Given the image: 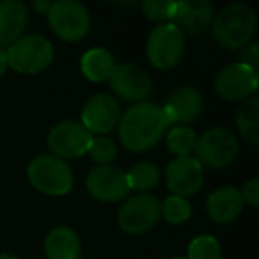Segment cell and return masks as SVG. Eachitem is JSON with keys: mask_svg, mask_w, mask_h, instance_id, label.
Wrapping results in <instances>:
<instances>
[{"mask_svg": "<svg viewBox=\"0 0 259 259\" xmlns=\"http://www.w3.org/2000/svg\"><path fill=\"white\" fill-rule=\"evenodd\" d=\"M169 122L162 107L149 101L135 103L121 114L119 119V139L122 146L132 153H142L160 142Z\"/></svg>", "mask_w": 259, "mask_h": 259, "instance_id": "6da1fadb", "label": "cell"}, {"mask_svg": "<svg viewBox=\"0 0 259 259\" xmlns=\"http://www.w3.org/2000/svg\"><path fill=\"white\" fill-rule=\"evenodd\" d=\"M257 18L250 6L231 4L220 9L211 22V34L222 47L229 50H241L250 45L255 34Z\"/></svg>", "mask_w": 259, "mask_h": 259, "instance_id": "7a4b0ae2", "label": "cell"}, {"mask_svg": "<svg viewBox=\"0 0 259 259\" xmlns=\"http://www.w3.org/2000/svg\"><path fill=\"white\" fill-rule=\"evenodd\" d=\"M8 66L22 75H37L45 71L54 61V47L43 36L30 34L22 36L8 47Z\"/></svg>", "mask_w": 259, "mask_h": 259, "instance_id": "3957f363", "label": "cell"}, {"mask_svg": "<svg viewBox=\"0 0 259 259\" xmlns=\"http://www.w3.org/2000/svg\"><path fill=\"white\" fill-rule=\"evenodd\" d=\"M195 156L201 165L209 169H224L231 165L238 155V139L229 128L215 126L197 137L194 146Z\"/></svg>", "mask_w": 259, "mask_h": 259, "instance_id": "277c9868", "label": "cell"}, {"mask_svg": "<svg viewBox=\"0 0 259 259\" xmlns=\"http://www.w3.org/2000/svg\"><path fill=\"white\" fill-rule=\"evenodd\" d=\"M50 29L55 36L68 43L82 41L91 30V15L87 8L76 0L52 2L47 13Z\"/></svg>", "mask_w": 259, "mask_h": 259, "instance_id": "5b68a950", "label": "cell"}, {"mask_svg": "<svg viewBox=\"0 0 259 259\" xmlns=\"http://www.w3.org/2000/svg\"><path fill=\"white\" fill-rule=\"evenodd\" d=\"M29 181L47 195H66L73 188V172L64 160L54 155H41L29 163Z\"/></svg>", "mask_w": 259, "mask_h": 259, "instance_id": "8992f818", "label": "cell"}, {"mask_svg": "<svg viewBox=\"0 0 259 259\" xmlns=\"http://www.w3.org/2000/svg\"><path fill=\"white\" fill-rule=\"evenodd\" d=\"M148 59L155 68L170 69L185 54V34L174 23H163L151 30L146 45Z\"/></svg>", "mask_w": 259, "mask_h": 259, "instance_id": "52a82bcc", "label": "cell"}, {"mask_svg": "<svg viewBox=\"0 0 259 259\" xmlns=\"http://www.w3.org/2000/svg\"><path fill=\"white\" fill-rule=\"evenodd\" d=\"M162 217V206L155 195L141 194L126 199L117 213V222L124 233L142 234L156 226Z\"/></svg>", "mask_w": 259, "mask_h": 259, "instance_id": "ba28073f", "label": "cell"}, {"mask_svg": "<svg viewBox=\"0 0 259 259\" xmlns=\"http://www.w3.org/2000/svg\"><path fill=\"white\" fill-rule=\"evenodd\" d=\"M93 142V135L78 121H62L55 124L48 134V148L52 155L61 160L80 158L87 155Z\"/></svg>", "mask_w": 259, "mask_h": 259, "instance_id": "9c48e42d", "label": "cell"}, {"mask_svg": "<svg viewBox=\"0 0 259 259\" xmlns=\"http://www.w3.org/2000/svg\"><path fill=\"white\" fill-rule=\"evenodd\" d=\"M108 82L115 96L124 101L142 103L153 93L151 76L137 64H115Z\"/></svg>", "mask_w": 259, "mask_h": 259, "instance_id": "30bf717a", "label": "cell"}, {"mask_svg": "<svg viewBox=\"0 0 259 259\" xmlns=\"http://www.w3.org/2000/svg\"><path fill=\"white\" fill-rule=\"evenodd\" d=\"M87 190L96 201L117 202L128 197L130 185L126 172L114 165H98L87 176Z\"/></svg>", "mask_w": 259, "mask_h": 259, "instance_id": "8fae6325", "label": "cell"}, {"mask_svg": "<svg viewBox=\"0 0 259 259\" xmlns=\"http://www.w3.org/2000/svg\"><path fill=\"white\" fill-rule=\"evenodd\" d=\"M215 91L227 101L248 100L257 91V73L240 62L229 64L217 75Z\"/></svg>", "mask_w": 259, "mask_h": 259, "instance_id": "7c38bea8", "label": "cell"}, {"mask_svg": "<svg viewBox=\"0 0 259 259\" xmlns=\"http://www.w3.org/2000/svg\"><path fill=\"white\" fill-rule=\"evenodd\" d=\"M119 119H121V108H119L117 100L101 93L91 96L87 103L83 105L80 124L91 135L98 134L103 137L105 134L112 132L119 124Z\"/></svg>", "mask_w": 259, "mask_h": 259, "instance_id": "4fadbf2b", "label": "cell"}, {"mask_svg": "<svg viewBox=\"0 0 259 259\" xmlns=\"http://www.w3.org/2000/svg\"><path fill=\"white\" fill-rule=\"evenodd\" d=\"M167 188L178 197H188L201 190L204 183V170L194 156H178L165 170Z\"/></svg>", "mask_w": 259, "mask_h": 259, "instance_id": "5bb4252c", "label": "cell"}, {"mask_svg": "<svg viewBox=\"0 0 259 259\" xmlns=\"http://www.w3.org/2000/svg\"><path fill=\"white\" fill-rule=\"evenodd\" d=\"M202 96L195 87L185 85L176 89L167 101L163 103L162 110L169 126H185L201 115L202 112Z\"/></svg>", "mask_w": 259, "mask_h": 259, "instance_id": "9a60e30c", "label": "cell"}, {"mask_svg": "<svg viewBox=\"0 0 259 259\" xmlns=\"http://www.w3.org/2000/svg\"><path fill=\"white\" fill-rule=\"evenodd\" d=\"M213 6L208 0H183L178 2V13L174 18V25L183 34L197 36L211 27Z\"/></svg>", "mask_w": 259, "mask_h": 259, "instance_id": "2e32d148", "label": "cell"}, {"mask_svg": "<svg viewBox=\"0 0 259 259\" xmlns=\"http://www.w3.org/2000/svg\"><path fill=\"white\" fill-rule=\"evenodd\" d=\"M29 23V9L18 0L0 2V48L11 47L22 37Z\"/></svg>", "mask_w": 259, "mask_h": 259, "instance_id": "e0dca14e", "label": "cell"}, {"mask_svg": "<svg viewBox=\"0 0 259 259\" xmlns=\"http://www.w3.org/2000/svg\"><path fill=\"white\" fill-rule=\"evenodd\" d=\"M243 209L240 190L234 187H222L211 192L206 201V211L217 224H229Z\"/></svg>", "mask_w": 259, "mask_h": 259, "instance_id": "ac0fdd59", "label": "cell"}, {"mask_svg": "<svg viewBox=\"0 0 259 259\" xmlns=\"http://www.w3.org/2000/svg\"><path fill=\"white\" fill-rule=\"evenodd\" d=\"M82 245L71 227L57 226L45 238V252L48 259H78Z\"/></svg>", "mask_w": 259, "mask_h": 259, "instance_id": "d6986e66", "label": "cell"}, {"mask_svg": "<svg viewBox=\"0 0 259 259\" xmlns=\"http://www.w3.org/2000/svg\"><path fill=\"white\" fill-rule=\"evenodd\" d=\"M115 68V59L105 48H93L85 52L80 61V69L82 75L91 82H105L110 78L112 71Z\"/></svg>", "mask_w": 259, "mask_h": 259, "instance_id": "ffe728a7", "label": "cell"}, {"mask_svg": "<svg viewBox=\"0 0 259 259\" xmlns=\"http://www.w3.org/2000/svg\"><path fill=\"white\" fill-rule=\"evenodd\" d=\"M236 126L240 135L255 146L259 142V98L252 96L245 100V103L236 112Z\"/></svg>", "mask_w": 259, "mask_h": 259, "instance_id": "44dd1931", "label": "cell"}, {"mask_svg": "<svg viewBox=\"0 0 259 259\" xmlns=\"http://www.w3.org/2000/svg\"><path fill=\"white\" fill-rule=\"evenodd\" d=\"M126 178H128V185L130 190L139 192H148L153 190V188L158 187L160 183V169L151 162H139L132 167L130 172H126Z\"/></svg>", "mask_w": 259, "mask_h": 259, "instance_id": "7402d4cb", "label": "cell"}, {"mask_svg": "<svg viewBox=\"0 0 259 259\" xmlns=\"http://www.w3.org/2000/svg\"><path fill=\"white\" fill-rule=\"evenodd\" d=\"M197 135L188 126H172L167 134V148L176 156H188L194 149Z\"/></svg>", "mask_w": 259, "mask_h": 259, "instance_id": "603a6c76", "label": "cell"}, {"mask_svg": "<svg viewBox=\"0 0 259 259\" xmlns=\"http://www.w3.org/2000/svg\"><path fill=\"white\" fill-rule=\"evenodd\" d=\"M142 11L146 18L156 22L160 25L163 23H172L178 13V2H167V0H146L142 2Z\"/></svg>", "mask_w": 259, "mask_h": 259, "instance_id": "cb8c5ba5", "label": "cell"}, {"mask_svg": "<svg viewBox=\"0 0 259 259\" xmlns=\"http://www.w3.org/2000/svg\"><path fill=\"white\" fill-rule=\"evenodd\" d=\"M222 248L217 238L209 234H202L190 241L188 245V257L187 259H220Z\"/></svg>", "mask_w": 259, "mask_h": 259, "instance_id": "d4e9b609", "label": "cell"}, {"mask_svg": "<svg viewBox=\"0 0 259 259\" xmlns=\"http://www.w3.org/2000/svg\"><path fill=\"white\" fill-rule=\"evenodd\" d=\"M162 217L169 224L180 226V224L187 222L192 215V206L187 199L178 197V195H170L162 202Z\"/></svg>", "mask_w": 259, "mask_h": 259, "instance_id": "484cf974", "label": "cell"}, {"mask_svg": "<svg viewBox=\"0 0 259 259\" xmlns=\"http://www.w3.org/2000/svg\"><path fill=\"white\" fill-rule=\"evenodd\" d=\"M89 156L93 162L100 163V165H108L112 160L117 156V146L112 139L108 137H96L93 139L91 142V148H89Z\"/></svg>", "mask_w": 259, "mask_h": 259, "instance_id": "4316f807", "label": "cell"}, {"mask_svg": "<svg viewBox=\"0 0 259 259\" xmlns=\"http://www.w3.org/2000/svg\"><path fill=\"white\" fill-rule=\"evenodd\" d=\"M240 195L243 204L255 208L259 204V178H252L250 181H247L243 185V188L240 190Z\"/></svg>", "mask_w": 259, "mask_h": 259, "instance_id": "83f0119b", "label": "cell"}, {"mask_svg": "<svg viewBox=\"0 0 259 259\" xmlns=\"http://www.w3.org/2000/svg\"><path fill=\"white\" fill-rule=\"evenodd\" d=\"M238 62L247 68H250L252 71L257 73V66H259V54H257V45L250 43L245 48H241L240 55H238Z\"/></svg>", "mask_w": 259, "mask_h": 259, "instance_id": "f1b7e54d", "label": "cell"}, {"mask_svg": "<svg viewBox=\"0 0 259 259\" xmlns=\"http://www.w3.org/2000/svg\"><path fill=\"white\" fill-rule=\"evenodd\" d=\"M50 6H52V2H48V0H34L32 2V8L36 9L39 15H47Z\"/></svg>", "mask_w": 259, "mask_h": 259, "instance_id": "f546056e", "label": "cell"}, {"mask_svg": "<svg viewBox=\"0 0 259 259\" xmlns=\"http://www.w3.org/2000/svg\"><path fill=\"white\" fill-rule=\"evenodd\" d=\"M8 55H6V50L4 48H0V76L4 75L8 71Z\"/></svg>", "mask_w": 259, "mask_h": 259, "instance_id": "4dcf8cb0", "label": "cell"}, {"mask_svg": "<svg viewBox=\"0 0 259 259\" xmlns=\"http://www.w3.org/2000/svg\"><path fill=\"white\" fill-rule=\"evenodd\" d=\"M0 259H18V257L13 254H0Z\"/></svg>", "mask_w": 259, "mask_h": 259, "instance_id": "1f68e13d", "label": "cell"}, {"mask_svg": "<svg viewBox=\"0 0 259 259\" xmlns=\"http://www.w3.org/2000/svg\"><path fill=\"white\" fill-rule=\"evenodd\" d=\"M174 259H187V257H174Z\"/></svg>", "mask_w": 259, "mask_h": 259, "instance_id": "d6a6232c", "label": "cell"}]
</instances>
